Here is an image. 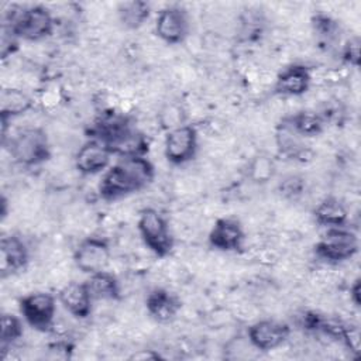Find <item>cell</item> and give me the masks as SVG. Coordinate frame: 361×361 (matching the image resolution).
<instances>
[{
	"mask_svg": "<svg viewBox=\"0 0 361 361\" xmlns=\"http://www.w3.org/2000/svg\"><path fill=\"white\" fill-rule=\"evenodd\" d=\"M14 162L23 166H37L51 158V142L41 127H24L3 142Z\"/></svg>",
	"mask_w": 361,
	"mask_h": 361,
	"instance_id": "7a4b0ae2",
	"label": "cell"
},
{
	"mask_svg": "<svg viewBox=\"0 0 361 361\" xmlns=\"http://www.w3.org/2000/svg\"><path fill=\"white\" fill-rule=\"evenodd\" d=\"M24 333L23 320L13 313H3L0 320V344L4 351L7 347L21 338Z\"/></svg>",
	"mask_w": 361,
	"mask_h": 361,
	"instance_id": "603a6c76",
	"label": "cell"
},
{
	"mask_svg": "<svg viewBox=\"0 0 361 361\" xmlns=\"http://www.w3.org/2000/svg\"><path fill=\"white\" fill-rule=\"evenodd\" d=\"M154 176L155 168L147 155L118 158L103 172L97 192L106 202L117 200L145 189Z\"/></svg>",
	"mask_w": 361,
	"mask_h": 361,
	"instance_id": "6da1fadb",
	"label": "cell"
},
{
	"mask_svg": "<svg viewBox=\"0 0 361 361\" xmlns=\"http://www.w3.org/2000/svg\"><path fill=\"white\" fill-rule=\"evenodd\" d=\"M286 123L296 134L303 138L316 137L323 133L326 120L324 117L314 110H300L295 114H290L282 120Z\"/></svg>",
	"mask_w": 361,
	"mask_h": 361,
	"instance_id": "ffe728a7",
	"label": "cell"
},
{
	"mask_svg": "<svg viewBox=\"0 0 361 361\" xmlns=\"http://www.w3.org/2000/svg\"><path fill=\"white\" fill-rule=\"evenodd\" d=\"M85 282L93 300H120L121 298L118 279L106 269L90 274Z\"/></svg>",
	"mask_w": 361,
	"mask_h": 361,
	"instance_id": "d6986e66",
	"label": "cell"
},
{
	"mask_svg": "<svg viewBox=\"0 0 361 361\" xmlns=\"http://www.w3.org/2000/svg\"><path fill=\"white\" fill-rule=\"evenodd\" d=\"M7 31L16 39L37 42L52 34L54 17L45 6L35 4L24 7L11 14Z\"/></svg>",
	"mask_w": 361,
	"mask_h": 361,
	"instance_id": "277c9868",
	"label": "cell"
},
{
	"mask_svg": "<svg viewBox=\"0 0 361 361\" xmlns=\"http://www.w3.org/2000/svg\"><path fill=\"white\" fill-rule=\"evenodd\" d=\"M279 190L285 197L296 199L305 190V180L298 175H289L279 183Z\"/></svg>",
	"mask_w": 361,
	"mask_h": 361,
	"instance_id": "4316f807",
	"label": "cell"
},
{
	"mask_svg": "<svg viewBox=\"0 0 361 361\" xmlns=\"http://www.w3.org/2000/svg\"><path fill=\"white\" fill-rule=\"evenodd\" d=\"M360 55H361V39L358 35L348 38L341 49V59L350 66L357 68L360 65Z\"/></svg>",
	"mask_w": 361,
	"mask_h": 361,
	"instance_id": "484cf974",
	"label": "cell"
},
{
	"mask_svg": "<svg viewBox=\"0 0 361 361\" xmlns=\"http://www.w3.org/2000/svg\"><path fill=\"white\" fill-rule=\"evenodd\" d=\"M302 140L303 137L296 134L286 123L281 121L276 131V144L283 155L289 158H300L306 152V147Z\"/></svg>",
	"mask_w": 361,
	"mask_h": 361,
	"instance_id": "7402d4cb",
	"label": "cell"
},
{
	"mask_svg": "<svg viewBox=\"0 0 361 361\" xmlns=\"http://www.w3.org/2000/svg\"><path fill=\"white\" fill-rule=\"evenodd\" d=\"M23 320L38 331H48L56 314V298L49 292H32L20 299Z\"/></svg>",
	"mask_w": 361,
	"mask_h": 361,
	"instance_id": "52a82bcc",
	"label": "cell"
},
{
	"mask_svg": "<svg viewBox=\"0 0 361 361\" xmlns=\"http://www.w3.org/2000/svg\"><path fill=\"white\" fill-rule=\"evenodd\" d=\"M110 259V243L100 235L85 237L73 251V262L76 268L87 275L107 269Z\"/></svg>",
	"mask_w": 361,
	"mask_h": 361,
	"instance_id": "ba28073f",
	"label": "cell"
},
{
	"mask_svg": "<svg viewBox=\"0 0 361 361\" xmlns=\"http://www.w3.org/2000/svg\"><path fill=\"white\" fill-rule=\"evenodd\" d=\"M245 241L243 224L233 217H220L209 231L207 243L213 250L221 252L241 251Z\"/></svg>",
	"mask_w": 361,
	"mask_h": 361,
	"instance_id": "7c38bea8",
	"label": "cell"
},
{
	"mask_svg": "<svg viewBox=\"0 0 361 361\" xmlns=\"http://www.w3.org/2000/svg\"><path fill=\"white\" fill-rule=\"evenodd\" d=\"M312 85V71L305 63H290L275 78L274 92L281 96L298 97L305 94Z\"/></svg>",
	"mask_w": 361,
	"mask_h": 361,
	"instance_id": "4fadbf2b",
	"label": "cell"
},
{
	"mask_svg": "<svg viewBox=\"0 0 361 361\" xmlns=\"http://www.w3.org/2000/svg\"><path fill=\"white\" fill-rule=\"evenodd\" d=\"M360 250V238L350 228L331 227L326 228L324 234L314 245L317 258L327 264H341L351 259Z\"/></svg>",
	"mask_w": 361,
	"mask_h": 361,
	"instance_id": "5b68a950",
	"label": "cell"
},
{
	"mask_svg": "<svg viewBox=\"0 0 361 361\" xmlns=\"http://www.w3.org/2000/svg\"><path fill=\"white\" fill-rule=\"evenodd\" d=\"M275 173V164L267 155H257L250 166H248V176L255 183H267Z\"/></svg>",
	"mask_w": 361,
	"mask_h": 361,
	"instance_id": "cb8c5ba5",
	"label": "cell"
},
{
	"mask_svg": "<svg viewBox=\"0 0 361 361\" xmlns=\"http://www.w3.org/2000/svg\"><path fill=\"white\" fill-rule=\"evenodd\" d=\"M180 299L165 288H154L145 298V309L148 314L159 323H168L180 310Z\"/></svg>",
	"mask_w": 361,
	"mask_h": 361,
	"instance_id": "2e32d148",
	"label": "cell"
},
{
	"mask_svg": "<svg viewBox=\"0 0 361 361\" xmlns=\"http://www.w3.org/2000/svg\"><path fill=\"white\" fill-rule=\"evenodd\" d=\"M137 230L144 245L159 258L168 257L175 247V237L166 217L154 207H145L140 212Z\"/></svg>",
	"mask_w": 361,
	"mask_h": 361,
	"instance_id": "3957f363",
	"label": "cell"
},
{
	"mask_svg": "<svg viewBox=\"0 0 361 361\" xmlns=\"http://www.w3.org/2000/svg\"><path fill=\"white\" fill-rule=\"evenodd\" d=\"M159 121L162 128H165L166 131L185 124V111L182 106L176 103H171L165 106L159 113Z\"/></svg>",
	"mask_w": 361,
	"mask_h": 361,
	"instance_id": "d4e9b609",
	"label": "cell"
},
{
	"mask_svg": "<svg viewBox=\"0 0 361 361\" xmlns=\"http://www.w3.org/2000/svg\"><path fill=\"white\" fill-rule=\"evenodd\" d=\"M114 155L99 140L87 138L75 154L73 162L76 171L83 176H93L103 173L110 165Z\"/></svg>",
	"mask_w": 361,
	"mask_h": 361,
	"instance_id": "8fae6325",
	"label": "cell"
},
{
	"mask_svg": "<svg viewBox=\"0 0 361 361\" xmlns=\"http://www.w3.org/2000/svg\"><path fill=\"white\" fill-rule=\"evenodd\" d=\"M350 299L355 307H360L361 305V281L360 279H355L350 286Z\"/></svg>",
	"mask_w": 361,
	"mask_h": 361,
	"instance_id": "f1b7e54d",
	"label": "cell"
},
{
	"mask_svg": "<svg viewBox=\"0 0 361 361\" xmlns=\"http://www.w3.org/2000/svg\"><path fill=\"white\" fill-rule=\"evenodd\" d=\"M190 23L188 11L176 4L161 8L155 17L154 30L157 37L169 45L180 44L189 34Z\"/></svg>",
	"mask_w": 361,
	"mask_h": 361,
	"instance_id": "9c48e42d",
	"label": "cell"
},
{
	"mask_svg": "<svg viewBox=\"0 0 361 361\" xmlns=\"http://www.w3.org/2000/svg\"><path fill=\"white\" fill-rule=\"evenodd\" d=\"M58 302L76 319H86L92 313L93 298L86 282H68L58 292Z\"/></svg>",
	"mask_w": 361,
	"mask_h": 361,
	"instance_id": "9a60e30c",
	"label": "cell"
},
{
	"mask_svg": "<svg viewBox=\"0 0 361 361\" xmlns=\"http://www.w3.org/2000/svg\"><path fill=\"white\" fill-rule=\"evenodd\" d=\"M30 259V251L25 241L16 235H4L0 240V276L4 279L24 269Z\"/></svg>",
	"mask_w": 361,
	"mask_h": 361,
	"instance_id": "5bb4252c",
	"label": "cell"
},
{
	"mask_svg": "<svg viewBox=\"0 0 361 361\" xmlns=\"http://www.w3.org/2000/svg\"><path fill=\"white\" fill-rule=\"evenodd\" d=\"M151 6L144 0L123 1L117 6V17L123 27L137 30L149 18Z\"/></svg>",
	"mask_w": 361,
	"mask_h": 361,
	"instance_id": "44dd1931",
	"label": "cell"
},
{
	"mask_svg": "<svg viewBox=\"0 0 361 361\" xmlns=\"http://www.w3.org/2000/svg\"><path fill=\"white\" fill-rule=\"evenodd\" d=\"M199 149L197 128L192 124H182L166 131L164 140V155L175 166L185 165L195 159Z\"/></svg>",
	"mask_w": 361,
	"mask_h": 361,
	"instance_id": "8992f818",
	"label": "cell"
},
{
	"mask_svg": "<svg viewBox=\"0 0 361 361\" xmlns=\"http://www.w3.org/2000/svg\"><path fill=\"white\" fill-rule=\"evenodd\" d=\"M313 219L316 224L324 228L344 227L348 220V210L340 199L334 196H327L322 199L314 207Z\"/></svg>",
	"mask_w": 361,
	"mask_h": 361,
	"instance_id": "ac0fdd59",
	"label": "cell"
},
{
	"mask_svg": "<svg viewBox=\"0 0 361 361\" xmlns=\"http://www.w3.org/2000/svg\"><path fill=\"white\" fill-rule=\"evenodd\" d=\"M290 336V326L275 319H262L252 323L247 330V338L252 348L271 351L281 347Z\"/></svg>",
	"mask_w": 361,
	"mask_h": 361,
	"instance_id": "30bf717a",
	"label": "cell"
},
{
	"mask_svg": "<svg viewBox=\"0 0 361 361\" xmlns=\"http://www.w3.org/2000/svg\"><path fill=\"white\" fill-rule=\"evenodd\" d=\"M312 24L314 27V31L319 35H323L327 38H330L333 34H336V30H337L336 21L326 14H316L312 20Z\"/></svg>",
	"mask_w": 361,
	"mask_h": 361,
	"instance_id": "83f0119b",
	"label": "cell"
},
{
	"mask_svg": "<svg viewBox=\"0 0 361 361\" xmlns=\"http://www.w3.org/2000/svg\"><path fill=\"white\" fill-rule=\"evenodd\" d=\"M130 358L131 360H159L161 355L158 353H155L154 350H140V351L134 353Z\"/></svg>",
	"mask_w": 361,
	"mask_h": 361,
	"instance_id": "f546056e",
	"label": "cell"
},
{
	"mask_svg": "<svg viewBox=\"0 0 361 361\" xmlns=\"http://www.w3.org/2000/svg\"><path fill=\"white\" fill-rule=\"evenodd\" d=\"M34 106L32 97L20 87H6L0 93V116L3 128L11 118L23 116Z\"/></svg>",
	"mask_w": 361,
	"mask_h": 361,
	"instance_id": "e0dca14e",
	"label": "cell"
}]
</instances>
